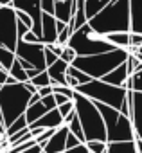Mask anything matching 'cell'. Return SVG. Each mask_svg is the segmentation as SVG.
Masks as SVG:
<instances>
[{
	"label": "cell",
	"mask_w": 142,
	"mask_h": 153,
	"mask_svg": "<svg viewBox=\"0 0 142 153\" xmlns=\"http://www.w3.org/2000/svg\"><path fill=\"white\" fill-rule=\"evenodd\" d=\"M49 112V108L43 105V101L40 99V101H36V103H31L29 106H27V110H25V117H27V121H29V124L31 123H34L36 119H40L43 114H47Z\"/></svg>",
	"instance_id": "d6986e66"
},
{
	"label": "cell",
	"mask_w": 142,
	"mask_h": 153,
	"mask_svg": "<svg viewBox=\"0 0 142 153\" xmlns=\"http://www.w3.org/2000/svg\"><path fill=\"white\" fill-rule=\"evenodd\" d=\"M76 90L85 94L87 97H90L94 101H101V103L115 106L119 110H121V106H122V103L126 101V96H128L126 87L112 85V83H108L101 78H92L90 81H87L83 85H78Z\"/></svg>",
	"instance_id": "5b68a950"
},
{
	"label": "cell",
	"mask_w": 142,
	"mask_h": 153,
	"mask_svg": "<svg viewBox=\"0 0 142 153\" xmlns=\"http://www.w3.org/2000/svg\"><path fill=\"white\" fill-rule=\"evenodd\" d=\"M68 61H65L63 58H58L52 65L47 67V72L50 76V83L52 85H68L67 81V68H68Z\"/></svg>",
	"instance_id": "4fadbf2b"
},
{
	"label": "cell",
	"mask_w": 142,
	"mask_h": 153,
	"mask_svg": "<svg viewBox=\"0 0 142 153\" xmlns=\"http://www.w3.org/2000/svg\"><path fill=\"white\" fill-rule=\"evenodd\" d=\"M54 97H56V103L58 105H61V103H67L70 97L68 96H65V94H59V92H54Z\"/></svg>",
	"instance_id": "7bdbcfd3"
},
{
	"label": "cell",
	"mask_w": 142,
	"mask_h": 153,
	"mask_svg": "<svg viewBox=\"0 0 142 153\" xmlns=\"http://www.w3.org/2000/svg\"><path fill=\"white\" fill-rule=\"evenodd\" d=\"M67 135H68L67 124H61L59 128H56V131L50 135V139L43 144V153H65Z\"/></svg>",
	"instance_id": "8fae6325"
},
{
	"label": "cell",
	"mask_w": 142,
	"mask_h": 153,
	"mask_svg": "<svg viewBox=\"0 0 142 153\" xmlns=\"http://www.w3.org/2000/svg\"><path fill=\"white\" fill-rule=\"evenodd\" d=\"M128 78H129V72H128V67H126V61H124V63L117 65L115 68H112L108 74H104L101 79H104V81H108L112 85L124 87V83L128 81Z\"/></svg>",
	"instance_id": "2e32d148"
},
{
	"label": "cell",
	"mask_w": 142,
	"mask_h": 153,
	"mask_svg": "<svg viewBox=\"0 0 142 153\" xmlns=\"http://www.w3.org/2000/svg\"><path fill=\"white\" fill-rule=\"evenodd\" d=\"M74 105H76L78 117L83 124V131H85L87 140H90V139L106 140V124H104V119H103L95 101L76 90L74 92Z\"/></svg>",
	"instance_id": "277c9868"
},
{
	"label": "cell",
	"mask_w": 142,
	"mask_h": 153,
	"mask_svg": "<svg viewBox=\"0 0 142 153\" xmlns=\"http://www.w3.org/2000/svg\"><path fill=\"white\" fill-rule=\"evenodd\" d=\"M67 126H68V130L72 131L74 135H78L83 142H87V137H85V131H83V124H81V121H79V117H78V112H76V117L70 121Z\"/></svg>",
	"instance_id": "4316f807"
},
{
	"label": "cell",
	"mask_w": 142,
	"mask_h": 153,
	"mask_svg": "<svg viewBox=\"0 0 142 153\" xmlns=\"http://www.w3.org/2000/svg\"><path fill=\"white\" fill-rule=\"evenodd\" d=\"M67 74H68V76H72V78L78 81V85H83V83H87V81H90V79H92L87 72H83L81 68H78V67H76V65H72V63L68 65Z\"/></svg>",
	"instance_id": "d4e9b609"
},
{
	"label": "cell",
	"mask_w": 142,
	"mask_h": 153,
	"mask_svg": "<svg viewBox=\"0 0 142 153\" xmlns=\"http://www.w3.org/2000/svg\"><path fill=\"white\" fill-rule=\"evenodd\" d=\"M31 96L33 92L25 87L24 81L2 85V88H0V110H2L6 126H9L16 117L25 114L31 103Z\"/></svg>",
	"instance_id": "7a4b0ae2"
},
{
	"label": "cell",
	"mask_w": 142,
	"mask_h": 153,
	"mask_svg": "<svg viewBox=\"0 0 142 153\" xmlns=\"http://www.w3.org/2000/svg\"><path fill=\"white\" fill-rule=\"evenodd\" d=\"M16 13L13 6H0V45L16 51L18 33H16Z\"/></svg>",
	"instance_id": "ba28073f"
},
{
	"label": "cell",
	"mask_w": 142,
	"mask_h": 153,
	"mask_svg": "<svg viewBox=\"0 0 142 153\" xmlns=\"http://www.w3.org/2000/svg\"><path fill=\"white\" fill-rule=\"evenodd\" d=\"M27 126H29V121H27V117H25V114H24V115L16 117V119L6 128V137L11 135V133H15V131H20V130H24V128H27Z\"/></svg>",
	"instance_id": "484cf974"
},
{
	"label": "cell",
	"mask_w": 142,
	"mask_h": 153,
	"mask_svg": "<svg viewBox=\"0 0 142 153\" xmlns=\"http://www.w3.org/2000/svg\"><path fill=\"white\" fill-rule=\"evenodd\" d=\"M104 124H106V140H128V139H135V130H133V123L131 119L122 114L119 108L104 105L101 101H95Z\"/></svg>",
	"instance_id": "52a82bcc"
},
{
	"label": "cell",
	"mask_w": 142,
	"mask_h": 153,
	"mask_svg": "<svg viewBox=\"0 0 142 153\" xmlns=\"http://www.w3.org/2000/svg\"><path fill=\"white\" fill-rule=\"evenodd\" d=\"M68 45L78 52V56H90L115 49V45L108 42L103 34L95 33L88 22L83 24L79 29H74V33L70 34Z\"/></svg>",
	"instance_id": "8992f818"
},
{
	"label": "cell",
	"mask_w": 142,
	"mask_h": 153,
	"mask_svg": "<svg viewBox=\"0 0 142 153\" xmlns=\"http://www.w3.org/2000/svg\"><path fill=\"white\" fill-rule=\"evenodd\" d=\"M70 34H72V29H70L68 25L58 34V43H61V45H67L68 43V40H70Z\"/></svg>",
	"instance_id": "e575fe53"
},
{
	"label": "cell",
	"mask_w": 142,
	"mask_h": 153,
	"mask_svg": "<svg viewBox=\"0 0 142 153\" xmlns=\"http://www.w3.org/2000/svg\"><path fill=\"white\" fill-rule=\"evenodd\" d=\"M112 2V0H85V13H87V16H88V20L94 16V15H97L104 6H108Z\"/></svg>",
	"instance_id": "44dd1931"
},
{
	"label": "cell",
	"mask_w": 142,
	"mask_h": 153,
	"mask_svg": "<svg viewBox=\"0 0 142 153\" xmlns=\"http://www.w3.org/2000/svg\"><path fill=\"white\" fill-rule=\"evenodd\" d=\"M29 31H31V27H29L27 24H24L22 20H18V22H16V33H18V38H24Z\"/></svg>",
	"instance_id": "74e56055"
},
{
	"label": "cell",
	"mask_w": 142,
	"mask_h": 153,
	"mask_svg": "<svg viewBox=\"0 0 142 153\" xmlns=\"http://www.w3.org/2000/svg\"><path fill=\"white\" fill-rule=\"evenodd\" d=\"M88 24L99 34H108L115 31H131V9L129 0H112L97 15H94Z\"/></svg>",
	"instance_id": "6da1fadb"
},
{
	"label": "cell",
	"mask_w": 142,
	"mask_h": 153,
	"mask_svg": "<svg viewBox=\"0 0 142 153\" xmlns=\"http://www.w3.org/2000/svg\"><path fill=\"white\" fill-rule=\"evenodd\" d=\"M41 101H43V105H45L49 110H52V108H56V106H58L56 97H54V92H52V94H49V96H43V97H41Z\"/></svg>",
	"instance_id": "8d00e7d4"
},
{
	"label": "cell",
	"mask_w": 142,
	"mask_h": 153,
	"mask_svg": "<svg viewBox=\"0 0 142 153\" xmlns=\"http://www.w3.org/2000/svg\"><path fill=\"white\" fill-rule=\"evenodd\" d=\"M15 59H16L15 51L7 49L6 45H0V67H4V68H7V70H9Z\"/></svg>",
	"instance_id": "603a6c76"
},
{
	"label": "cell",
	"mask_w": 142,
	"mask_h": 153,
	"mask_svg": "<svg viewBox=\"0 0 142 153\" xmlns=\"http://www.w3.org/2000/svg\"><path fill=\"white\" fill-rule=\"evenodd\" d=\"M76 56H78V52L72 49V47H70L68 43L67 45H63V51H61V56L59 58H63L65 61H68V63H72L74 59H76Z\"/></svg>",
	"instance_id": "f546056e"
},
{
	"label": "cell",
	"mask_w": 142,
	"mask_h": 153,
	"mask_svg": "<svg viewBox=\"0 0 142 153\" xmlns=\"http://www.w3.org/2000/svg\"><path fill=\"white\" fill-rule=\"evenodd\" d=\"M65 153H90V149H88L87 142H79L76 148H72L70 151H65Z\"/></svg>",
	"instance_id": "ab89813d"
},
{
	"label": "cell",
	"mask_w": 142,
	"mask_h": 153,
	"mask_svg": "<svg viewBox=\"0 0 142 153\" xmlns=\"http://www.w3.org/2000/svg\"><path fill=\"white\" fill-rule=\"evenodd\" d=\"M76 108V105H74V99H68L67 103H61V105H58V110H59V114L63 115V119L70 114V112H72Z\"/></svg>",
	"instance_id": "1f68e13d"
},
{
	"label": "cell",
	"mask_w": 142,
	"mask_h": 153,
	"mask_svg": "<svg viewBox=\"0 0 142 153\" xmlns=\"http://www.w3.org/2000/svg\"><path fill=\"white\" fill-rule=\"evenodd\" d=\"M38 92H40V94H41V97H43V96L52 94L54 90H52V85H45V87H40V88H38Z\"/></svg>",
	"instance_id": "b9f144b4"
},
{
	"label": "cell",
	"mask_w": 142,
	"mask_h": 153,
	"mask_svg": "<svg viewBox=\"0 0 142 153\" xmlns=\"http://www.w3.org/2000/svg\"><path fill=\"white\" fill-rule=\"evenodd\" d=\"M106 153H137L135 139H128V140H108Z\"/></svg>",
	"instance_id": "e0dca14e"
},
{
	"label": "cell",
	"mask_w": 142,
	"mask_h": 153,
	"mask_svg": "<svg viewBox=\"0 0 142 153\" xmlns=\"http://www.w3.org/2000/svg\"><path fill=\"white\" fill-rule=\"evenodd\" d=\"M128 99H129V119L133 123V130H135V137L142 139V92L137 90H128Z\"/></svg>",
	"instance_id": "30bf717a"
},
{
	"label": "cell",
	"mask_w": 142,
	"mask_h": 153,
	"mask_svg": "<svg viewBox=\"0 0 142 153\" xmlns=\"http://www.w3.org/2000/svg\"><path fill=\"white\" fill-rule=\"evenodd\" d=\"M124 87H126L128 90L142 92V68H140V70H137V72H133V74L129 76L128 81L124 83Z\"/></svg>",
	"instance_id": "cb8c5ba5"
},
{
	"label": "cell",
	"mask_w": 142,
	"mask_h": 153,
	"mask_svg": "<svg viewBox=\"0 0 142 153\" xmlns=\"http://www.w3.org/2000/svg\"><path fill=\"white\" fill-rule=\"evenodd\" d=\"M61 124H65V119H63V115L59 114V110L56 106V108L49 110L47 114H43L34 123H31L29 128H36V126H41V128H59Z\"/></svg>",
	"instance_id": "5bb4252c"
},
{
	"label": "cell",
	"mask_w": 142,
	"mask_h": 153,
	"mask_svg": "<svg viewBox=\"0 0 142 153\" xmlns=\"http://www.w3.org/2000/svg\"><path fill=\"white\" fill-rule=\"evenodd\" d=\"M76 13V0H56L54 2V15L58 20L70 22Z\"/></svg>",
	"instance_id": "9a60e30c"
},
{
	"label": "cell",
	"mask_w": 142,
	"mask_h": 153,
	"mask_svg": "<svg viewBox=\"0 0 142 153\" xmlns=\"http://www.w3.org/2000/svg\"><path fill=\"white\" fill-rule=\"evenodd\" d=\"M104 38L108 40V42H112L115 47H124V49H128L129 47V31H115V33H108V34H104Z\"/></svg>",
	"instance_id": "ffe728a7"
},
{
	"label": "cell",
	"mask_w": 142,
	"mask_h": 153,
	"mask_svg": "<svg viewBox=\"0 0 142 153\" xmlns=\"http://www.w3.org/2000/svg\"><path fill=\"white\" fill-rule=\"evenodd\" d=\"M41 42L47 45L58 42V18L54 13L43 11L41 15Z\"/></svg>",
	"instance_id": "7c38bea8"
},
{
	"label": "cell",
	"mask_w": 142,
	"mask_h": 153,
	"mask_svg": "<svg viewBox=\"0 0 142 153\" xmlns=\"http://www.w3.org/2000/svg\"><path fill=\"white\" fill-rule=\"evenodd\" d=\"M15 54L22 59H27L33 67H38L40 70L47 68L45 63V43L43 42H27L24 38H18Z\"/></svg>",
	"instance_id": "9c48e42d"
},
{
	"label": "cell",
	"mask_w": 142,
	"mask_h": 153,
	"mask_svg": "<svg viewBox=\"0 0 142 153\" xmlns=\"http://www.w3.org/2000/svg\"><path fill=\"white\" fill-rule=\"evenodd\" d=\"M85 7V0H76V9H81Z\"/></svg>",
	"instance_id": "ee69618b"
},
{
	"label": "cell",
	"mask_w": 142,
	"mask_h": 153,
	"mask_svg": "<svg viewBox=\"0 0 142 153\" xmlns=\"http://www.w3.org/2000/svg\"><path fill=\"white\" fill-rule=\"evenodd\" d=\"M129 51L124 47H115L112 51L106 52H99V54H90V56H76V59L72 61V65H76L78 68H81L83 72H87L90 78H103L104 74H108L112 68H115L117 65L124 63L128 58Z\"/></svg>",
	"instance_id": "3957f363"
},
{
	"label": "cell",
	"mask_w": 142,
	"mask_h": 153,
	"mask_svg": "<svg viewBox=\"0 0 142 153\" xmlns=\"http://www.w3.org/2000/svg\"><path fill=\"white\" fill-rule=\"evenodd\" d=\"M87 146H88L90 153H106L108 140H101V139H90V140H87Z\"/></svg>",
	"instance_id": "83f0119b"
},
{
	"label": "cell",
	"mask_w": 142,
	"mask_h": 153,
	"mask_svg": "<svg viewBox=\"0 0 142 153\" xmlns=\"http://www.w3.org/2000/svg\"><path fill=\"white\" fill-rule=\"evenodd\" d=\"M13 0H0V6H11Z\"/></svg>",
	"instance_id": "f6af8a7d"
},
{
	"label": "cell",
	"mask_w": 142,
	"mask_h": 153,
	"mask_svg": "<svg viewBox=\"0 0 142 153\" xmlns=\"http://www.w3.org/2000/svg\"><path fill=\"white\" fill-rule=\"evenodd\" d=\"M15 13H16V18H18V20H22L24 24H27V25L33 29V25H34V20H33V16H31L27 11H24V9H16V7H15Z\"/></svg>",
	"instance_id": "4dcf8cb0"
},
{
	"label": "cell",
	"mask_w": 142,
	"mask_h": 153,
	"mask_svg": "<svg viewBox=\"0 0 142 153\" xmlns=\"http://www.w3.org/2000/svg\"><path fill=\"white\" fill-rule=\"evenodd\" d=\"M131 9V31L142 33V0H129Z\"/></svg>",
	"instance_id": "ac0fdd59"
},
{
	"label": "cell",
	"mask_w": 142,
	"mask_h": 153,
	"mask_svg": "<svg viewBox=\"0 0 142 153\" xmlns=\"http://www.w3.org/2000/svg\"><path fill=\"white\" fill-rule=\"evenodd\" d=\"M79 142H83L78 135H74L72 131H70L68 130V135H67V148H65V151H70V149H72V148H76Z\"/></svg>",
	"instance_id": "d6a6232c"
},
{
	"label": "cell",
	"mask_w": 142,
	"mask_h": 153,
	"mask_svg": "<svg viewBox=\"0 0 142 153\" xmlns=\"http://www.w3.org/2000/svg\"><path fill=\"white\" fill-rule=\"evenodd\" d=\"M24 40H27V42H41V38H40V36H38V34H36L33 29H31V31H29V33L24 36Z\"/></svg>",
	"instance_id": "60d3db41"
},
{
	"label": "cell",
	"mask_w": 142,
	"mask_h": 153,
	"mask_svg": "<svg viewBox=\"0 0 142 153\" xmlns=\"http://www.w3.org/2000/svg\"><path fill=\"white\" fill-rule=\"evenodd\" d=\"M9 74L13 76L16 81H27V79H29V76H27V68L20 63V59H18V58L13 61V65H11V68H9Z\"/></svg>",
	"instance_id": "7402d4cb"
},
{
	"label": "cell",
	"mask_w": 142,
	"mask_h": 153,
	"mask_svg": "<svg viewBox=\"0 0 142 153\" xmlns=\"http://www.w3.org/2000/svg\"><path fill=\"white\" fill-rule=\"evenodd\" d=\"M31 83H33V85H36L38 88H40V87H45V85H52V83H50V76H49L47 68H45V70H41V72H38L34 78H31Z\"/></svg>",
	"instance_id": "f1b7e54d"
},
{
	"label": "cell",
	"mask_w": 142,
	"mask_h": 153,
	"mask_svg": "<svg viewBox=\"0 0 142 153\" xmlns=\"http://www.w3.org/2000/svg\"><path fill=\"white\" fill-rule=\"evenodd\" d=\"M129 45H133V47H138V45H142V33H135V31H129Z\"/></svg>",
	"instance_id": "f35d334b"
},
{
	"label": "cell",
	"mask_w": 142,
	"mask_h": 153,
	"mask_svg": "<svg viewBox=\"0 0 142 153\" xmlns=\"http://www.w3.org/2000/svg\"><path fill=\"white\" fill-rule=\"evenodd\" d=\"M58 58H59V56H58V54H56L49 45H45V63H47V67H49V65H52Z\"/></svg>",
	"instance_id": "d590c367"
},
{
	"label": "cell",
	"mask_w": 142,
	"mask_h": 153,
	"mask_svg": "<svg viewBox=\"0 0 142 153\" xmlns=\"http://www.w3.org/2000/svg\"><path fill=\"white\" fill-rule=\"evenodd\" d=\"M54 131H56V128H45V130H43L40 135H36L34 139H36V142H38V144H41V146H43V144L50 139V135H52Z\"/></svg>",
	"instance_id": "836d02e7"
}]
</instances>
